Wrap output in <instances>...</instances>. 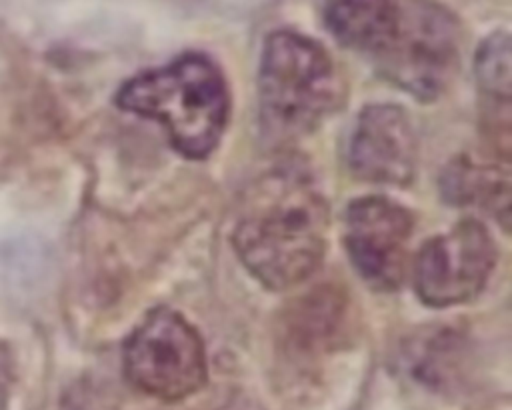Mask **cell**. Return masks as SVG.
<instances>
[{
    "instance_id": "4",
    "label": "cell",
    "mask_w": 512,
    "mask_h": 410,
    "mask_svg": "<svg viewBox=\"0 0 512 410\" xmlns=\"http://www.w3.org/2000/svg\"><path fill=\"white\" fill-rule=\"evenodd\" d=\"M458 50L460 22L448 8L434 0H404L390 38L374 56L388 82L432 100L452 80Z\"/></svg>"
},
{
    "instance_id": "2",
    "label": "cell",
    "mask_w": 512,
    "mask_h": 410,
    "mask_svg": "<svg viewBox=\"0 0 512 410\" xmlns=\"http://www.w3.org/2000/svg\"><path fill=\"white\" fill-rule=\"evenodd\" d=\"M116 104L164 124L172 146L188 158L208 156L228 120L224 76L200 52H186L130 78L118 90Z\"/></svg>"
},
{
    "instance_id": "13",
    "label": "cell",
    "mask_w": 512,
    "mask_h": 410,
    "mask_svg": "<svg viewBox=\"0 0 512 410\" xmlns=\"http://www.w3.org/2000/svg\"><path fill=\"white\" fill-rule=\"evenodd\" d=\"M12 384V360L4 344H0V410L6 408Z\"/></svg>"
},
{
    "instance_id": "3",
    "label": "cell",
    "mask_w": 512,
    "mask_h": 410,
    "mask_svg": "<svg viewBox=\"0 0 512 410\" xmlns=\"http://www.w3.org/2000/svg\"><path fill=\"white\" fill-rule=\"evenodd\" d=\"M260 122L272 142H294L336 108L342 84L328 52L290 30L272 32L260 58Z\"/></svg>"
},
{
    "instance_id": "11",
    "label": "cell",
    "mask_w": 512,
    "mask_h": 410,
    "mask_svg": "<svg viewBox=\"0 0 512 410\" xmlns=\"http://www.w3.org/2000/svg\"><path fill=\"white\" fill-rule=\"evenodd\" d=\"M476 80L484 94L508 104L512 86L510 36L506 32L490 34L476 52Z\"/></svg>"
},
{
    "instance_id": "9",
    "label": "cell",
    "mask_w": 512,
    "mask_h": 410,
    "mask_svg": "<svg viewBox=\"0 0 512 410\" xmlns=\"http://www.w3.org/2000/svg\"><path fill=\"white\" fill-rule=\"evenodd\" d=\"M396 14V0H328L324 22L340 44L376 54L390 38Z\"/></svg>"
},
{
    "instance_id": "12",
    "label": "cell",
    "mask_w": 512,
    "mask_h": 410,
    "mask_svg": "<svg viewBox=\"0 0 512 410\" xmlns=\"http://www.w3.org/2000/svg\"><path fill=\"white\" fill-rule=\"evenodd\" d=\"M58 410H112V396L100 384L82 380L64 394Z\"/></svg>"
},
{
    "instance_id": "6",
    "label": "cell",
    "mask_w": 512,
    "mask_h": 410,
    "mask_svg": "<svg viewBox=\"0 0 512 410\" xmlns=\"http://www.w3.org/2000/svg\"><path fill=\"white\" fill-rule=\"evenodd\" d=\"M494 258L488 230L478 220H462L422 246L416 260V292L434 308L466 302L484 288Z\"/></svg>"
},
{
    "instance_id": "7",
    "label": "cell",
    "mask_w": 512,
    "mask_h": 410,
    "mask_svg": "<svg viewBox=\"0 0 512 410\" xmlns=\"http://www.w3.org/2000/svg\"><path fill=\"white\" fill-rule=\"evenodd\" d=\"M412 226V214L382 196L358 198L348 206L346 248L356 270L372 288L394 290L400 286Z\"/></svg>"
},
{
    "instance_id": "1",
    "label": "cell",
    "mask_w": 512,
    "mask_h": 410,
    "mask_svg": "<svg viewBox=\"0 0 512 410\" xmlns=\"http://www.w3.org/2000/svg\"><path fill=\"white\" fill-rule=\"evenodd\" d=\"M326 234L322 192L302 166L282 164L244 192L232 238L244 266L264 286L284 290L320 266Z\"/></svg>"
},
{
    "instance_id": "10",
    "label": "cell",
    "mask_w": 512,
    "mask_h": 410,
    "mask_svg": "<svg viewBox=\"0 0 512 410\" xmlns=\"http://www.w3.org/2000/svg\"><path fill=\"white\" fill-rule=\"evenodd\" d=\"M442 192L450 202L474 204L500 216L508 226L510 216V174L494 164H480L470 158L454 160L442 176Z\"/></svg>"
},
{
    "instance_id": "5",
    "label": "cell",
    "mask_w": 512,
    "mask_h": 410,
    "mask_svg": "<svg viewBox=\"0 0 512 410\" xmlns=\"http://www.w3.org/2000/svg\"><path fill=\"white\" fill-rule=\"evenodd\" d=\"M124 372L132 386L150 396L186 398L206 382L204 344L180 314L154 308L124 344Z\"/></svg>"
},
{
    "instance_id": "8",
    "label": "cell",
    "mask_w": 512,
    "mask_h": 410,
    "mask_svg": "<svg viewBox=\"0 0 512 410\" xmlns=\"http://www.w3.org/2000/svg\"><path fill=\"white\" fill-rule=\"evenodd\" d=\"M348 162L362 180L408 184L416 172V134L408 114L392 104L364 108L352 130Z\"/></svg>"
}]
</instances>
